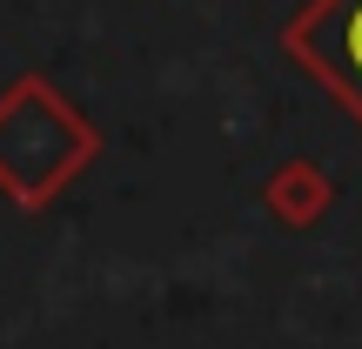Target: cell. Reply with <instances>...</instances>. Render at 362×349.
<instances>
[{
    "mask_svg": "<svg viewBox=\"0 0 362 349\" xmlns=\"http://www.w3.org/2000/svg\"><path fill=\"white\" fill-rule=\"evenodd\" d=\"M74 155H88V128L54 101L47 88H13L0 101V181L13 195H40L61 181Z\"/></svg>",
    "mask_w": 362,
    "mask_h": 349,
    "instance_id": "1",
    "label": "cell"
},
{
    "mask_svg": "<svg viewBox=\"0 0 362 349\" xmlns=\"http://www.w3.org/2000/svg\"><path fill=\"white\" fill-rule=\"evenodd\" d=\"M288 54L362 121V0H309L288 27Z\"/></svg>",
    "mask_w": 362,
    "mask_h": 349,
    "instance_id": "2",
    "label": "cell"
}]
</instances>
